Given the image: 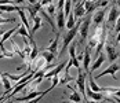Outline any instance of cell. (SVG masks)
Instances as JSON below:
<instances>
[{"label": "cell", "mask_w": 120, "mask_h": 103, "mask_svg": "<svg viewBox=\"0 0 120 103\" xmlns=\"http://www.w3.org/2000/svg\"><path fill=\"white\" fill-rule=\"evenodd\" d=\"M82 22H83V19H79V21H77V23L73 26L72 29H69L66 33L64 34V39H62V48H61V52L58 54V57H61V55H62V52H65V50H66V48H69V44L73 41V39L76 37V34L79 33V29H80V25H82Z\"/></svg>", "instance_id": "cell-1"}, {"label": "cell", "mask_w": 120, "mask_h": 103, "mask_svg": "<svg viewBox=\"0 0 120 103\" xmlns=\"http://www.w3.org/2000/svg\"><path fill=\"white\" fill-rule=\"evenodd\" d=\"M91 22H93V15H88L87 18H84L82 25H80V29H79V34H80V41H79V44H80V46H83L84 41H86V39H87V36H88V30H90Z\"/></svg>", "instance_id": "cell-2"}, {"label": "cell", "mask_w": 120, "mask_h": 103, "mask_svg": "<svg viewBox=\"0 0 120 103\" xmlns=\"http://www.w3.org/2000/svg\"><path fill=\"white\" fill-rule=\"evenodd\" d=\"M119 70H120V65H119V63H110L108 67L104 70V71H101L99 74H95V77H94V78H95V80H98V78H101V77H104V76H108V74H110L115 80H117L116 73H117Z\"/></svg>", "instance_id": "cell-3"}, {"label": "cell", "mask_w": 120, "mask_h": 103, "mask_svg": "<svg viewBox=\"0 0 120 103\" xmlns=\"http://www.w3.org/2000/svg\"><path fill=\"white\" fill-rule=\"evenodd\" d=\"M87 76H88V73H84L83 70H82V71H79V76L75 80L76 85H77V91L82 93V96H87L86 95V77Z\"/></svg>", "instance_id": "cell-4"}, {"label": "cell", "mask_w": 120, "mask_h": 103, "mask_svg": "<svg viewBox=\"0 0 120 103\" xmlns=\"http://www.w3.org/2000/svg\"><path fill=\"white\" fill-rule=\"evenodd\" d=\"M41 8H43L41 3H40V1H37V3H35V4H30L29 7H25V11L28 12L29 19H32V21H33V18H35L37 14L40 12V10H41Z\"/></svg>", "instance_id": "cell-5"}, {"label": "cell", "mask_w": 120, "mask_h": 103, "mask_svg": "<svg viewBox=\"0 0 120 103\" xmlns=\"http://www.w3.org/2000/svg\"><path fill=\"white\" fill-rule=\"evenodd\" d=\"M105 52H106V58L109 59L110 63H113V62L120 57V54L117 52V50L112 46V44H105Z\"/></svg>", "instance_id": "cell-6"}, {"label": "cell", "mask_w": 120, "mask_h": 103, "mask_svg": "<svg viewBox=\"0 0 120 103\" xmlns=\"http://www.w3.org/2000/svg\"><path fill=\"white\" fill-rule=\"evenodd\" d=\"M64 67H65V62H60L58 65H55L52 69H50L47 73L43 76V78L46 80V78H51V77H54V76H58V74H61V73H62Z\"/></svg>", "instance_id": "cell-7"}, {"label": "cell", "mask_w": 120, "mask_h": 103, "mask_svg": "<svg viewBox=\"0 0 120 103\" xmlns=\"http://www.w3.org/2000/svg\"><path fill=\"white\" fill-rule=\"evenodd\" d=\"M18 29H19V23H18L15 28H12V29H10V30H6V32H4V34H3V36H1V39H0V50H1V51H4V50H6V48H4V41L10 40V39L12 37V34L18 32Z\"/></svg>", "instance_id": "cell-8"}, {"label": "cell", "mask_w": 120, "mask_h": 103, "mask_svg": "<svg viewBox=\"0 0 120 103\" xmlns=\"http://www.w3.org/2000/svg\"><path fill=\"white\" fill-rule=\"evenodd\" d=\"M120 17V11L116 6H110L109 8V14H108V18H106V22L108 25H113V23L117 21V18Z\"/></svg>", "instance_id": "cell-9"}, {"label": "cell", "mask_w": 120, "mask_h": 103, "mask_svg": "<svg viewBox=\"0 0 120 103\" xmlns=\"http://www.w3.org/2000/svg\"><path fill=\"white\" fill-rule=\"evenodd\" d=\"M58 44H60V32L57 33V37L54 39V40H50V44H48V47L46 48L47 51H50V52H52L55 57L58 58V54H60V50H58Z\"/></svg>", "instance_id": "cell-10"}, {"label": "cell", "mask_w": 120, "mask_h": 103, "mask_svg": "<svg viewBox=\"0 0 120 103\" xmlns=\"http://www.w3.org/2000/svg\"><path fill=\"white\" fill-rule=\"evenodd\" d=\"M55 19H57V29L58 32H62L65 29V25H66V17H65V12L64 10H60L57 11V15H55Z\"/></svg>", "instance_id": "cell-11"}, {"label": "cell", "mask_w": 120, "mask_h": 103, "mask_svg": "<svg viewBox=\"0 0 120 103\" xmlns=\"http://www.w3.org/2000/svg\"><path fill=\"white\" fill-rule=\"evenodd\" d=\"M91 50L88 48V47H86V50H84V57H83V69L86 73H88L90 71V67H91V52H90Z\"/></svg>", "instance_id": "cell-12"}, {"label": "cell", "mask_w": 120, "mask_h": 103, "mask_svg": "<svg viewBox=\"0 0 120 103\" xmlns=\"http://www.w3.org/2000/svg\"><path fill=\"white\" fill-rule=\"evenodd\" d=\"M105 14H106V10H97L93 14V22L95 23L97 26L102 25L105 22Z\"/></svg>", "instance_id": "cell-13"}, {"label": "cell", "mask_w": 120, "mask_h": 103, "mask_svg": "<svg viewBox=\"0 0 120 103\" xmlns=\"http://www.w3.org/2000/svg\"><path fill=\"white\" fill-rule=\"evenodd\" d=\"M69 88H71V95H68L69 96V102H73V103H82L83 102V96H82V93L79 91H76V88H73L71 85H68Z\"/></svg>", "instance_id": "cell-14"}, {"label": "cell", "mask_w": 120, "mask_h": 103, "mask_svg": "<svg viewBox=\"0 0 120 103\" xmlns=\"http://www.w3.org/2000/svg\"><path fill=\"white\" fill-rule=\"evenodd\" d=\"M75 18H84L86 17V8H84V1H79L76 7L73 8Z\"/></svg>", "instance_id": "cell-15"}, {"label": "cell", "mask_w": 120, "mask_h": 103, "mask_svg": "<svg viewBox=\"0 0 120 103\" xmlns=\"http://www.w3.org/2000/svg\"><path fill=\"white\" fill-rule=\"evenodd\" d=\"M41 26H43V18H41L40 15H36V17L33 18V26L30 28V32H29L30 36H33Z\"/></svg>", "instance_id": "cell-16"}, {"label": "cell", "mask_w": 120, "mask_h": 103, "mask_svg": "<svg viewBox=\"0 0 120 103\" xmlns=\"http://www.w3.org/2000/svg\"><path fill=\"white\" fill-rule=\"evenodd\" d=\"M105 60H106V55H105L104 52H101V54H99V55L97 57V59L94 60V63H93V66L90 67V71H93V73H94V71H95L99 67V66H101V65H102V63H104Z\"/></svg>", "instance_id": "cell-17"}, {"label": "cell", "mask_w": 120, "mask_h": 103, "mask_svg": "<svg viewBox=\"0 0 120 103\" xmlns=\"http://www.w3.org/2000/svg\"><path fill=\"white\" fill-rule=\"evenodd\" d=\"M18 15H19V18H21V23L24 25L25 28L30 32V25H29V21H28V17H26V12H25V7H22V8H19L18 10Z\"/></svg>", "instance_id": "cell-18"}, {"label": "cell", "mask_w": 120, "mask_h": 103, "mask_svg": "<svg viewBox=\"0 0 120 103\" xmlns=\"http://www.w3.org/2000/svg\"><path fill=\"white\" fill-rule=\"evenodd\" d=\"M21 8V6H17V4H3L0 6V12H14L18 11Z\"/></svg>", "instance_id": "cell-19"}, {"label": "cell", "mask_w": 120, "mask_h": 103, "mask_svg": "<svg viewBox=\"0 0 120 103\" xmlns=\"http://www.w3.org/2000/svg\"><path fill=\"white\" fill-rule=\"evenodd\" d=\"M40 55L46 59L47 65H50V63H51V62H52V60L57 58L54 54H52V52H50V51H47V50H41V51H40Z\"/></svg>", "instance_id": "cell-20"}, {"label": "cell", "mask_w": 120, "mask_h": 103, "mask_svg": "<svg viewBox=\"0 0 120 103\" xmlns=\"http://www.w3.org/2000/svg\"><path fill=\"white\" fill-rule=\"evenodd\" d=\"M76 23H77V22H76L75 14H73V12H71V14L68 15V18H66V25H65V28L69 30V29H72V28L75 26V25H76Z\"/></svg>", "instance_id": "cell-21"}, {"label": "cell", "mask_w": 120, "mask_h": 103, "mask_svg": "<svg viewBox=\"0 0 120 103\" xmlns=\"http://www.w3.org/2000/svg\"><path fill=\"white\" fill-rule=\"evenodd\" d=\"M17 33L19 34V36H22L24 39H30V37H33V36H30V33H29V30L25 28L22 23H19V29H18V32Z\"/></svg>", "instance_id": "cell-22"}, {"label": "cell", "mask_w": 120, "mask_h": 103, "mask_svg": "<svg viewBox=\"0 0 120 103\" xmlns=\"http://www.w3.org/2000/svg\"><path fill=\"white\" fill-rule=\"evenodd\" d=\"M64 12H65V17L68 18V15L72 12V0H65V4H64Z\"/></svg>", "instance_id": "cell-23"}, {"label": "cell", "mask_w": 120, "mask_h": 103, "mask_svg": "<svg viewBox=\"0 0 120 103\" xmlns=\"http://www.w3.org/2000/svg\"><path fill=\"white\" fill-rule=\"evenodd\" d=\"M47 7V10H46V12H47L48 15L51 17V18H54L55 15H57V7L54 6V3H51V4H48V6H46Z\"/></svg>", "instance_id": "cell-24"}, {"label": "cell", "mask_w": 120, "mask_h": 103, "mask_svg": "<svg viewBox=\"0 0 120 103\" xmlns=\"http://www.w3.org/2000/svg\"><path fill=\"white\" fill-rule=\"evenodd\" d=\"M15 57V52L12 51V50H4V51H1V54H0V59H3V58H7V59H11V58Z\"/></svg>", "instance_id": "cell-25"}, {"label": "cell", "mask_w": 120, "mask_h": 103, "mask_svg": "<svg viewBox=\"0 0 120 103\" xmlns=\"http://www.w3.org/2000/svg\"><path fill=\"white\" fill-rule=\"evenodd\" d=\"M15 21H17V18H3V17H0V25L1 23H8V22L14 23Z\"/></svg>", "instance_id": "cell-26"}, {"label": "cell", "mask_w": 120, "mask_h": 103, "mask_svg": "<svg viewBox=\"0 0 120 103\" xmlns=\"http://www.w3.org/2000/svg\"><path fill=\"white\" fill-rule=\"evenodd\" d=\"M58 84H60V74H58V76L51 77V85H52V87H57Z\"/></svg>", "instance_id": "cell-27"}, {"label": "cell", "mask_w": 120, "mask_h": 103, "mask_svg": "<svg viewBox=\"0 0 120 103\" xmlns=\"http://www.w3.org/2000/svg\"><path fill=\"white\" fill-rule=\"evenodd\" d=\"M109 0H97V7H106Z\"/></svg>", "instance_id": "cell-28"}, {"label": "cell", "mask_w": 120, "mask_h": 103, "mask_svg": "<svg viewBox=\"0 0 120 103\" xmlns=\"http://www.w3.org/2000/svg\"><path fill=\"white\" fill-rule=\"evenodd\" d=\"M115 32H116V33L120 32V17L117 18V21L115 22Z\"/></svg>", "instance_id": "cell-29"}, {"label": "cell", "mask_w": 120, "mask_h": 103, "mask_svg": "<svg viewBox=\"0 0 120 103\" xmlns=\"http://www.w3.org/2000/svg\"><path fill=\"white\" fill-rule=\"evenodd\" d=\"M40 3H41V6L44 7V6H48V4H51V3H52V0H40Z\"/></svg>", "instance_id": "cell-30"}, {"label": "cell", "mask_w": 120, "mask_h": 103, "mask_svg": "<svg viewBox=\"0 0 120 103\" xmlns=\"http://www.w3.org/2000/svg\"><path fill=\"white\" fill-rule=\"evenodd\" d=\"M14 3H17V4H24L25 3V0H12Z\"/></svg>", "instance_id": "cell-31"}, {"label": "cell", "mask_w": 120, "mask_h": 103, "mask_svg": "<svg viewBox=\"0 0 120 103\" xmlns=\"http://www.w3.org/2000/svg\"><path fill=\"white\" fill-rule=\"evenodd\" d=\"M115 96H116V98H120V88L117 89V91H116V93L113 95V98H115Z\"/></svg>", "instance_id": "cell-32"}, {"label": "cell", "mask_w": 120, "mask_h": 103, "mask_svg": "<svg viewBox=\"0 0 120 103\" xmlns=\"http://www.w3.org/2000/svg\"><path fill=\"white\" fill-rule=\"evenodd\" d=\"M3 103H14V99H6Z\"/></svg>", "instance_id": "cell-33"}, {"label": "cell", "mask_w": 120, "mask_h": 103, "mask_svg": "<svg viewBox=\"0 0 120 103\" xmlns=\"http://www.w3.org/2000/svg\"><path fill=\"white\" fill-rule=\"evenodd\" d=\"M116 41H117V44L120 46V32L117 33V37H116Z\"/></svg>", "instance_id": "cell-34"}, {"label": "cell", "mask_w": 120, "mask_h": 103, "mask_svg": "<svg viewBox=\"0 0 120 103\" xmlns=\"http://www.w3.org/2000/svg\"><path fill=\"white\" fill-rule=\"evenodd\" d=\"M26 1H28L29 4H35V3H37L36 0H26Z\"/></svg>", "instance_id": "cell-35"}, {"label": "cell", "mask_w": 120, "mask_h": 103, "mask_svg": "<svg viewBox=\"0 0 120 103\" xmlns=\"http://www.w3.org/2000/svg\"><path fill=\"white\" fill-rule=\"evenodd\" d=\"M116 4H117V8H119V11H120V0H116Z\"/></svg>", "instance_id": "cell-36"}, {"label": "cell", "mask_w": 120, "mask_h": 103, "mask_svg": "<svg viewBox=\"0 0 120 103\" xmlns=\"http://www.w3.org/2000/svg\"><path fill=\"white\" fill-rule=\"evenodd\" d=\"M86 103H98V102H95V100H86Z\"/></svg>", "instance_id": "cell-37"}, {"label": "cell", "mask_w": 120, "mask_h": 103, "mask_svg": "<svg viewBox=\"0 0 120 103\" xmlns=\"http://www.w3.org/2000/svg\"><path fill=\"white\" fill-rule=\"evenodd\" d=\"M113 99H115V100H116V102H117V103H120V98H116V96H115Z\"/></svg>", "instance_id": "cell-38"}, {"label": "cell", "mask_w": 120, "mask_h": 103, "mask_svg": "<svg viewBox=\"0 0 120 103\" xmlns=\"http://www.w3.org/2000/svg\"><path fill=\"white\" fill-rule=\"evenodd\" d=\"M4 102V96H1V98H0V103H3Z\"/></svg>", "instance_id": "cell-39"}, {"label": "cell", "mask_w": 120, "mask_h": 103, "mask_svg": "<svg viewBox=\"0 0 120 103\" xmlns=\"http://www.w3.org/2000/svg\"><path fill=\"white\" fill-rule=\"evenodd\" d=\"M4 32H6V30H0V36H3V34H4Z\"/></svg>", "instance_id": "cell-40"}, {"label": "cell", "mask_w": 120, "mask_h": 103, "mask_svg": "<svg viewBox=\"0 0 120 103\" xmlns=\"http://www.w3.org/2000/svg\"><path fill=\"white\" fill-rule=\"evenodd\" d=\"M1 96H4V93H3V92H0V98H1Z\"/></svg>", "instance_id": "cell-41"}, {"label": "cell", "mask_w": 120, "mask_h": 103, "mask_svg": "<svg viewBox=\"0 0 120 103\" xmlns=\"http://www.w3.org/2000/svg\"><path fill=\"white\" fill-rule=\"evenodd\" d=\"M84 1H93V0H84Z\"/></svg>", "instance_id": "cell-42"}, {"label": "cell", "mask_w": 120, "mask_h": 103, "mask_svg": "<svg viewBox=\"0 0 120 103\" xmlns=\"http://www.w3.org/2000/svg\"><path fill=\"white\" fill-rule=\"evenodd\" d=\"M98 103H99V102H98Z\"/></svg>", "instance_id": "cell-43"}]
</instances>
